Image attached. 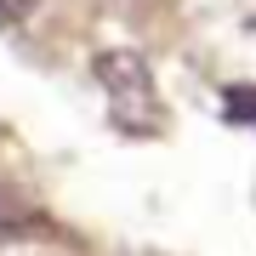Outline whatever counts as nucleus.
<instances>
[{
	"label": "nucleus",
	"instance_id": "3",
	"mask_svg": "<svg viewBox=\"0 0 256 256\" xmlns=\"http://www.w3.org/2000/svg\"><path fill=\"white\" fill-rule=\"evenodd\" d=\"M222 108H228V120H250L256 126V86H228Z\"/></svg>",
	"mask_w": 256,
	"mask_h": 256
},
{
	"label": "nucleus",
	"instance_id": "4",
	"mask_svg": "<svg viewBox=\"0 0 256 256\" xmlns=\"http://www.w3.org/2000/svg\"><path fill=\"white\" fill-rule=\"evenodd\" d=\"M40 0H0V28H12V23H23L28 12H34Z\"/></svg>",
	"mask_w": 256,
	"mask_h": 256
},
{
	"label": "nucleus",
	"instance_id": "1",
	"mask_svg": "<svg viewBox=\"0 0 256 256\" xmlns=\"http://www.w3.org/2000/svg\"><path fill=\"white\" fill-rule=\"evenodd\" d=\"M97 86H102V102H108V120L126 137H154L160 131V92H154V68L142 63V52H102L97 63Z\"/></svg>",
	"mask_w": 256,
	"mask_h": 256
},
{
	"label": "nucleus",
	"instance_id": "2",
	"mask_svg": "<svg viewBox=\"0 0 256 256\" xmlns=\"http://www.w3.org/2000/svg\"><path fill=\"white\" fill-rule=\"evenodd\" d=\"M23 222H28V205H23V200H18L12 188H0V239L23 234Z\"/></svg>",
	"mask_w": 256,
	"mask_h": 256
}]
</instances>
